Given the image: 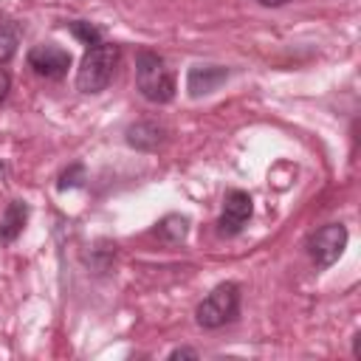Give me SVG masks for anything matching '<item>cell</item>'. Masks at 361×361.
Masks as SVG:
<instances>
[{"mask_svg":"<svg viewBox=\"0 0 361 361\" xmlns=\"http://www.w3.org/2000/svg\"><path fill=\"white\" fill-rule=\"evenodd\" d=\"M118 65V45L113 42H99L85 51L82 65L76 71V90L82 93H99L110 85L113 73Z\"/></svg>","mask_w":361,"mask_h":361,"instance_id":"obj_1","label":"cell"},{"mask_svg":"<svg viewBox=\"0 0 361 361\" xmlns=\"http://www.w3.org/2000/svg\"><path fill=\"white\" fill-rule=\"evenodd\" d=\"M135 85H138L141 96L152 104H166L175 96V76L166 68V62L152 51L138 54V59H135Z\"/></svg>","mask_w":361,"mask_h":361,"instance_id":"obj_2","label":"cell"},{"mask_svg":"<svg viewBox=\"0 0 361 361\" xmlns=\"http://www.w3.org/2000/svg\"><path fill=\"white\" fill-rule=\"evenodd\" d=\"M240 310V285L237 282H223L217 285L200 305H197V324L206 330H217L228 322H234Z\"/></svg>","mask_w":361,"mask_h":361,"instance_id":"obj_3","label":"cell"},{"mask_svg":"<svg viewBox=\"0 0 361 361\" xmlns=\"http://www.w3.org/2000/svg\"><path fill=\"white\" fill-rule=\"evenodd\" d=\"M344 248H347V228L341 223H327L307 240V251L316 268H330L344 254Z\"/></svg>","mask_w":361,"mask_h":361,"instance_id":"obj_4","label":"cell"},{"mask_svg":"<svg viewBox=\"0 0 361 361\" xmlns=\"http://www.w3.org/2000/svg\"><path fill=\"white\" fill-rule=\"evenodd\" d=\"M28 68L42 79H62L71 68V54L54 42L34 45L28 51Z\"/></svg>","mask_w":361,"mask_h":361,"instance_id":"obj_5","label":"cell"},{"mask_svg":"<svg viewBox=\"0 0 361 361\" xmlns=\"http://www.w3.org/2000/svg\"><path fill=\"white\" fill-rule=\"evenodd\" d=\"M251 212H254V206H251L248 192L231 189V192L226 195V200H223V214H220V220H217L220 234H228V237H231V234L243 231V226L248 223Z\"/></svg>","mask_w":361,"mask_h":361,"instance_id":"obj_6","label":"cell"},{"mask_svg":"<svg viewBox=\"0 0 361 361\" xmlns=\"http://www.w3.org/2000/svg\"><path fill=\"white\" fill-rule=\"evenodd\" d=\"M226 79H228V71L223 65H195V68H189L186 90L192 99H200V96L214 93Z\"/></svg>","mask_w":361,"mask_h":361,"instance_id":"obj_7","label":"cell"},{"mask_svg":"<svg viewBox=\"0 0 361 361\" xmlns=\"http://www.w3.org/2000/svg\"><path fill=\"white\" fill-rule=\"evenodd\" d=\"M28 223V206L23 200H11L0 217V243H14Z\"/></svg>","mask_w":361,"mask_h":361,"instance_id":"obj_8","label":"cell"},{"mask_svg":"<svg viewBox=\"0 0 361 361\" xmlns=\"http://www.w3.org/2000/svg\"><path fill=\"white\" fill-rule=\"evenodd\" d=\"M127 141L138 149H158L161 141H164V127L158 124H149V121H141L135 127L127 130Z\"/></svg>","mask_w":361,"mask_h":361,"instance_id":"obj_9","label":"cell"},{"mask_svg":"<svg viewBox=\"0 0 361 361\" xmlns=\"http://www.w3.org/2000/svg\"><path fill=\"white\" fill-rule=\"evenodd\" d=\"M186 228H189V220H186V217H180V214H169V217H164V220L158 223L155 234H158L161 240L180 243V240L186 237Z\"/></svg>","mask_w":361,"mask_h":361,"instance_id":"obj_10","label":"cell"},{"mask_svg":"<svg viewBox=\"0 0 361 361\" xmlns=\"http://www.w3.org/2000/svg\"><path fill=\"white\" fill-rule=\"evenodd\" d=\"M20 45V28L11 23H0V65H6Z\"/></svg>","mask_w":361,"mask_h":361,"instance_id":"obj_11","label":"cell"},{"mask_svg":"<svg viewBox=\"0 0 361 361\" xmlns=\"http://www.w3.org/2000/svg\"><path fill=\"white\" fill-rule=\"evenodd\" d=\"M71 34H73L76 39H82L87 48H93V45L104 42V39H102V31H99L96 25L85 23V20H76V23H71Z\"/></svg>","mask_w":361,"mask_h":361,"instance_id":"obj_12","label":"cell"},{"mask_svg":"<svg viewBox=\"0 0 361 361\" xmlns=\"http://www.w3.org/2000/svg\"><path fill=\"white\" fill-rule=\"evenodd\" d=\"M82 183V166L76 164V166H71L68 172H62V178H59V189H68V186H79Z\"/></svg>","mask_w":361,"mask_h":361,"instance_id":"obj_13","label":"cell"},{"mask_svg":"<svg viewBox=\"0 0 361 361\" xmlns=\"http://www.w3.org/2000/svg\"><path fill=\"white\" fill-rule=\"evenodd\" d=\"M8 90H11V76H8L6 71H0V104L6 102V96H8Z\"/></svg>","mask_w":361,"mask_h":361,"instance_id":"obj_14","label":"cell"},{"mask_svg":"<svg viewBox=\"0 0 361 361\" xmlns=\"http://www.w3.org/2000/svg\"><path fill=\"white\" fill-rule=\"evenodd\" d=\"M169 358H197V353H195V350L180 347V350H172V353H169Z\"/></svg>","mask_w":361,"mask_h":361,"instance_id":"obj_15","label":"cell"},{"mask_svg":"<svg viewBox=\"0 0 361 361\" xmlns=\"http://www.w3.org/2000/svg\"><path fill=\"white\" fill-rule=\"evenodd\" d=\"M259 6H268V8H274V6H285L288 0H257Z\"/></svg>","mask_w":361,"mask_h":361,"instance_id":"obj_16","label":"cell"}]
</instances>
